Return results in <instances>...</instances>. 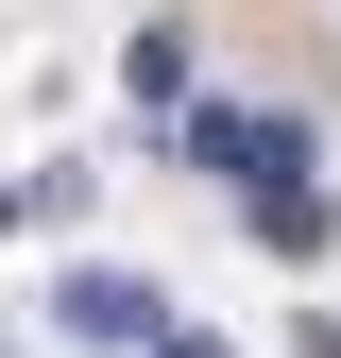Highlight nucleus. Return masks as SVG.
Here are the masks:
<instances>
[{
    "label": "nucleus",
    "mask_w": 341,
    "mask_h": 358,
    "mask_svg": "<svg viewBox=\"0 0 341 358\" xmlns=\"http://www.w3.org/2000/svg\"><path fill=\"white\" fill-rule=\"evenodd\" d=\"M188 171L205 188H290V171H307V120H273V103H188Z\"/></svg>",
    "instance_id": "1"
},
{
    "label": "nucleus",
    "mask_w": 341,
    "mask_h": 358,
    "mask_svg": "<svg viewBox=\"0 0 341 358\" xmlns=\"http://www.w3.org/2000/svg\"><path fill=\"white\" fill-rule=\"evenodd\" d=\"M52 324H68V341H154V324H170V290H154V273H68V290H52Z\"/></svg>",
    "instance_id": "2"
},
{
    "label": "nucleus",
    "mask_w": 341,
    "mask_h": 358,
    "mask_svg": "<svg viewBox=\"0 0 341 358\" xmlns=\"http://www.w3.org/2000/svg\"><path fill=\"white\" fill-rule=\"evenodd\" d=\"M256 239H273V256H324V239H341V205L290 171V188H256Z\"/></svg>",
    "instance_id": "3"
},
{
    "label": "nucleus",
    "mask_w": 341,
    "mask_h": 358,
    "mask_svg": "<svg viewBox=\"0 0 341 358\" xmlns=\"http://www.w3.org/2000/svg\"><path fill=\"white\" fill-rule=\"evenodd\" d=\"M137 358H222V341H188V324H154V341H137Z\"/></svg>",
    "instance_id": "4"
}]
</instances>
